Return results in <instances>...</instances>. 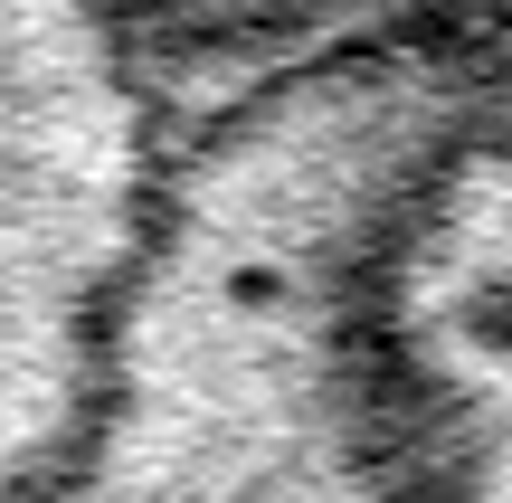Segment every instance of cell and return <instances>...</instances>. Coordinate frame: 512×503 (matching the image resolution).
<instances>
[{"instance_id": "obj_1", "label": "cell", "mask_w": 512, "mask_h": 503, "mask_svg": "<svg viewBox=\"0 0 512 503\" xmlns=\"http://www.w3.org/2000/svg\"><path fill=\"white\" fill-rule=\"evenodd\" d=\"M475 105V48L399 29L181 124L86 437L29 503H408L370 266Z\"/></svg>"}, {"instance_id": "obj_2", "label": "cell", "mask_w": 512, "mask_h": 503, "mask_svg": "<svg viewBox=\"0 0 512 503\" xmlns=\"http://www.w3.org/2000/svg\"><path fill=\"white\" fill-rule=\"evenodd\" d=\"M171 152L181 105L114 0H0V503L86 437Z\"/></svg>"}, {"instance_id": "obj_3", "label": "cell", "mask_w": 512, "mask_h": 503, "mask_svg": "<svg viewBox=\"0 0 512 503\" xmlns=\"http://www.w3.org/2000/svg\"><path fill=\"white\" fill-rule=\"evenodd\" d=\"M370 380L408 503H512V114L494 76L389 219Z\"/></svg>"}, {"instance_id": "obj_4", "label": "cell", "mask_w": 512, "mask_h": 503, "mask_svg": "<svg viewBox=\"0 0 512 503\" xmlns=\"http://www.w3.org/2000/svg\"><path fill=\"white\" fill-rule=\"evenodd\" d=\"M408 10H418V0H114L124 38L171 86V105H181L190 67H247V86H256V76H285V67H304V57L427 29V19H408Z\"/></svg>"}]
</instances>
